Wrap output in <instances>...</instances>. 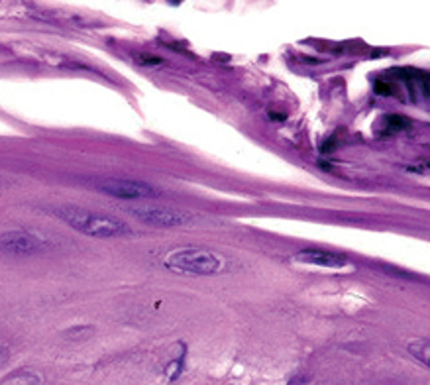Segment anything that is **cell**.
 I'll list each match as a JSON object with an SVG mask.
<instances>
[{
	"instance_id": "cell-15",
	"label": "cell",
	"mask_w": 430,
	"mask_h": 385,
	"mask_svg": "<svg viewBox=\"0 0 430 385\" xmlns=\"http://www.w3.org/2000/svg\"><path fill=\"white\" fill-rule=\"evenodd\" d=\"M424 167H426V171H430V163H426Z\"/></svg>"
},
{
	"instance_id": "cell-6",
	"label": "cell",
	"mask_w": 430,
	"mask_h": 385,
	"mask_svg": "<svg viewBox=\"0 0 430 385\" xmlns=\"http://www.w3.org/2000/svg\"><path fill=\"white\" fill-rule=\"evenodd\" d=\"M41 248V242L34 234H28L24 230H10L0 236V250L10 254H30Z\"/></svg>"
},
{
	"instance_id": "cell-13",
	"label": "cell",
	"mask_w": 430,
	"mask_h": 385,
	"mask_svg": "<svg viewBox=\"0 0 430 385\" xmlns=\"http://www.w3.org/2000/svg\"><path fill=\"white\" fill-rule=\"evenodd\" d=\"M375 92L377 94H391V85H387V83H377L375 85Z\"/></svg>"
},
{
	"instance_id": "cell-8",
	"label": "cell",
	"mask_w": 430,
	"mask_h": 385,
	"mask_svg": "<svg viewBox=\"0 0 430 385\" xmlns=\"http://www.w3.org/2000/svg\"><path fill=\"white\" fill-rule=\"evenodd\" d=\"M407 350H409V354H411L416 362H420L422 366L430 367V342L414 340V342H411L407 346Z\"/></svg>"
},
{
	"instance_id": "cell-3",
	"label": "cell",
	"mask_w": 430,
	"mask_h": 385,
	"mask_svg": "<svg viewBox=\"0 0 430 385\" xmlns=\"http://www.w3.org/2000/svg\"><path fill=\"white\" fill-rule=\"evenodd\" d=\"M124 210L138 220L157 226V228H177V226H185L193 220V216L185 210L163 206V204H151V202L130 204V206H124Z\"/></svg>"
},
{
	"instance_id": "cell-11",
	"label": "cell",
	"mask_w": 430,
	"mask_h": 385,
	"mask_svg": "<svg viewBox=\"0 0 430 385\" xmlns=\"http://www.w3.org/2000/svg\"><path fill=\"white\" fill-rule=\"evenodd\" d=\"M181 364H183V360H175L171 366L167 367V377H169V381H173V379H177L179 377V371H181Z\"/></svg>"
},
{
	"instance_id": "cell-4",
	"label": "cell",
	"mask_w": 430,
	"mask_h": 385,
	"mask_svg": "<svg viewBox=\"0 0 430 385\" xmlns=\"http://www.w3.org/2000/svg\"><path fill=\"white\" fill-rule=\"evenodd\" d=\"M98 189L110 197H116L122 201H140V199H151L159 195V191L149 183L132 181V179H108L98 185Z\"/></svg>"
},
{
	"instance_id": "cell-1",
	"label": "cell",
	"mask_w": 430,
	"mask_h": 385,
	"mask_svg": "<svg viewBox=\"0 0 430 385\" xmlns=\"http://www.w3.org/2000/svg\"><path fill=\"white\" fill-rule=\"evenodd\" d=\"M55 214L63 222H67L71 228H75L77 232L94 236V238H116V236H126L132 232L124 220L108 216V214L90 212V210L77 208V206L57 208Z\"/></svg>"
},
{
	"instance_id": "cell-5",
	"label": "cell",
	"mask_w": 430,
	"mask_h": 385,
	"mask_svg": "<svg viewBox=\"0 0 430 385\" xmlns=\"http://www.w3.org/2000/svg\"><path fill=\"white\" fill-rule=\"evenodd\" d=\"M293 261L303 263V265H318V267H344L348 265V257L336 254V252H326V250H314L305 248L293 254Z\"/></svg>"
},
{
	"instance_id": "cell-7",
	"label": "cell",
	"mask_w": 430,
	"mask_h": 385,
	"mask_svg": "<svg viewBox=\"0 0 430 385\" xmlns=\"http://www.w3.org/2000/svg\"><path fill=\"white\" fill-rule=\"evenodd\" d=\"M409 126V120L405 116H399V114H387L379 120V134L381 136H391V134H397L401 130H405Z\"/></svg>"
},
{
	"instance_id": "cell-14",
	"label": "cell",
	"mask_w": 430,
	"mask_h": 385,
	"mask_svg": "<svg viewBox=\"0 0 430 385\" xmlns=\"http://www.w3.org/2000/svg\"><path fill=\"white\" fill-rule=\"evenodd\" d=\"M273 120H285V114H271Z\"/></svg>"
},
{
	"instance_id": "cell-2",
	"label": "cell",
	"mask_w": 430,
	"mask_h": 385,
	"mask_svg": "<svg viewBox=\"0 0 430 385\" xmlns=\"http://www.w3.org/2000/svg\"><path fill=\"white\" fill-rule=\"evenodd\" d=\"M165 265L171 269H177L183 273H197V275H212L224 271L226 259L218 256L212 250L204 248H189V250H177L165 257Z\"/></svg>"
},
{
	"instance_id": "cell-10",
	"label": "cell",
	"mask_w": 430,
	"mask_h": 385,
	"mask_svg": "<svg viewBox=\"0 0 430 385\" xmlns=\"http://www.w3.org/2000/svg\"><path fill=\"white\" fill-rule=\"evenodd\" d=\"M134 61L140 63V65H147V67H157L163 63V57L159 55H153V53H134Z\"/></svg>"
},
{
	"instance_id": "cell-9",
	"label": "cell",
	"mask_w": 430,
	"mask_h": 385,
	"mask_svg": "<svg viewBox=\"0 0 430 385\" xmlns=\"http://www.w3.org/2000/svg\"><path fill=\"white\" fill-rule=\"evenodd\" d=\"M0 385H39V375L34 371H18L6 377Z\"/></svg>"
},
{
	"instance_id": "cell-12",
	"label": "cell",
	"mask_w": 430,
	"mask_h": 385,
	"mask_svg": "<svg viewBox=\"0 0 430 385\" xmlns=\"http://www.w3.org/2000/svg\"><path fill=\"white\" fill-rule=\"evenodd\" d=\"M8 358H10V350H8V346L0 344V367L8 362Z\"/></svg>"
}]
</instances>
